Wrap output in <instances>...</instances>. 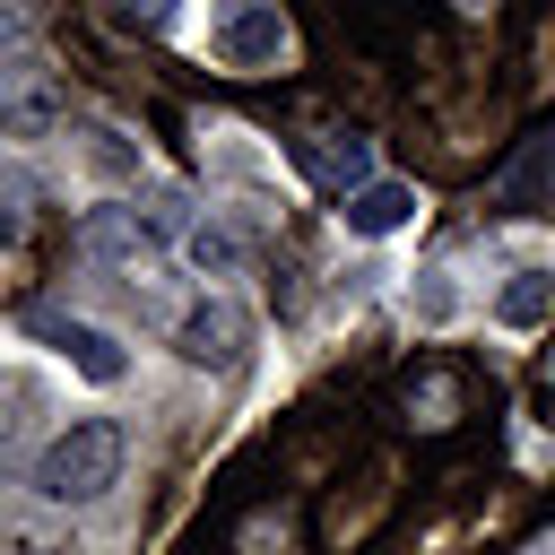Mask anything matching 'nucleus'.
Masks as SVG:
<instances>
[{"instance_id":"f257e3e1","label":"nucleus","mask_w":555,"mask_h":555,"mask_svg":"<svg viewBox=\"0 0 555 555\" xmlns=\"http://www.w3.org/2000/svg\"><path fill=\"white\" fill-rule=\"evenodd\" d=\"M113 477H121V425L113 416H78L35 460V494H52V503H95Z\"/></svg>"},{"instance_id":"f03ea898","label":"nucleus","mask_w":555,"mask_h":555,"mask_svg":"<svg viewBox=\"0 0 555 555\" xmlns=\"http://www.w3.org/2000/svg\"><path fill=\"white\" fill-rule=\"evenodd\" d=\"M278 52H286L278 0H243V9L217 26V61H225V69H278Z\"/></svg>"},{"instance_id":"7ed1b4c3","label":"nucleus","mask_w":555,"mask_h":555,"mask_svg":"<svg viewBox=\"0 0 555 555\" xmlns=\"http://www.w3.org/2000/svg\"><path fill=\"white\" fill-rule=\"evenodd\" d=\"M35 330H43V347H52V356H69L87 382H121V373H130L121 338H104L95 321H61V312H35Z\"/></svg>"},{"instance_id":"20e7f679","label":"nucleus","mask_w":555,"mask_h":555,"mask_svg":"<svg viewBox=\"0 0 555 555\" xmlns=\"http://www.w3.org/2000/svg\"><path fill=\"white\" fill-rule=\"evenodd\" d=\"M347 234H399L408 217H416V191L408 182H364V191H347Z\"/></svg>"},{"instance_id":"39448f33","label":"nucleus","mask_w":555,"mask_h":555,"mask_svg":"<svg viewBox=\"0 0 555 555\" xmlns=\"http://www.w3.org/2000/svg\"><path fill=\"white\" fill-rule=\"evenodd\" d=\"M234 347H243V312L234 304H199L182 321V356L191 364H234Z\"/></svg>"},{"instance_id":"423d86ee","label":"nucleus","mask_w":555,"mask_h":555,"mask_svg":"<svg viewBox=\"0 0 555 555\" xmlns=\"http://www.w3.org/2000/svg\"><path fill=\"white\" fill-rule=\"evenodd\" d=\"M546 312H555V278H546V269H520V278L494 295V321H503V330H538Z\"/></svg>"},{"instance_id":"0eeeda50","label":"nucleus","mask_w":555,"mask_h":555,"mask_svg":"<svg viewBox=\"0 0 555 555\" xmlns=\"http://www.w3.org/2000/svg\"><path fill=\"white\" fill-rule=\"evenodd\" d=\"M295 156H304V173H312V182H330V191H364V139H330V147H312V139H304Z\"/></svg>"},{"instance_id":"6e6552de","label":"nucleus","mask_w":555,"mask_h":555,"mask_svg":"<svg viewBox=\"0 0 555 555\" xmlns=\"http://www.w3.org/2000/svg\"><path fill=\"white\" fill-rule=\"evenodd\" d=\"M87 243H95V251H113V260H147V234H139L121 208H95V217H87Z\"/></svg>"},{"instance_id":"1a4fd4ad","label":"nucleus","mask_w":555,"mask_h":555,"mask_svg":"<svg viewBox=\"0 0 555 555\" xmlns=\"http://www.w3.org/2000/svg\"><path fill=\"white\" fill-rule=\"evenodd\" d=\"M538 173H546V139H529V147H520V165H512L494 191H503V199H529V191H538Z\"/></svg>"},{"instance_id":"9d476101","label":"nucleus","mask_w":555,"mask_h":555,"mask_svg":"<svg viewBox=\"0 0 555 555\" xmlns=\"http://www.w3.org/2000/svg\"><path fill=\"white\" fill-rule=\"evenodd\" d=\"M113 9H121L130 26H165V17H173V0H113Z\"/></svg>"},{"instance_id":"9b49d317","label":"nucleus","mask_w":555,"mask_h":555,"mask_svg":"<svg viewBox=\"0 0 555 555\" xmlns=\"http://www.w3.org/2000/svg\"><path fill=\"white\" fill-rule=\"evenodd\" d=\"M191 251H199V269H234V243H225V234H199Z\"/></svg>"},{"instance_id":"f8f14e48","label":"nucleus","mask_w":555,"mask_h":555,"mask_svg":"<svg viewBox=\"0 0 555 555\" xmlns=\"http://www.w3.org/2000/svg\"><path fill=\"white\" fill-rule=\"evenodd\" d=\"M9 234H17V217H9V208H0V243H9Z\"/></svg>"}]
</instances>
